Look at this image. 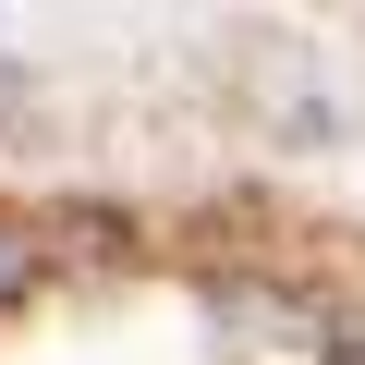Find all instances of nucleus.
Returning <instances> with one entry per match:
<instances>
[{
    "instance_id": "obj_1",
    "label": "nucleus",
    "mask_w": 365,
    "mask_h": 365,
    "mask_svg": "<svg viewBox=\"0 0 365 365\" xmlns=\"http://www.w3.org/2000/svg\"><path fill=\"white\" fill-rule=\"evenodd\" d=\"M37 280H49V232H37L25 207H0V317H13Z\"/></svg>"
},
{
    "instance_id": "obj_2",
    "label": "nucleus",
    "mask_w": 365,
    "mask_h": 365,
    "mask_svg": "<svg viewBox=\"0 0 365 365\" xmlns=\"http://www.w3.org/2000/svg\"><path fill=\"white\" fill-rule=\"evenodd\" d=\"M329 353H341V365H365V317H341V341H329Z\"/></svg>"
}]
</instances>
